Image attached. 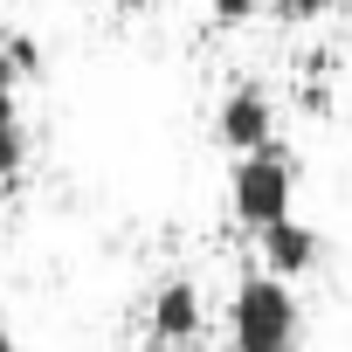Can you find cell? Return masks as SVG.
I'll return each mask as SVG.
<instances>
[{
    "mask_svg": "<svg viewBox=\"0 0 352 352\" xmlns=\"http://www.w3.org/2000/svg\"><path fill=\"white\" fill-rule=\"evenodd\" d=\"M297 338H304L297 290L270 270H249L228 297V352H297Z\"/></svg>",
    "mask_w": 352,
    "mask_h": 352,
    "instance_id": "6da1fadb",
    "label": "cell"
},
{
    "mask_svg": "<svg viewBox=\"0 0 352 352\" xmlns=\"http://www.w3.org/2000/svg\"><path fill=\"white\" fill-rule=\"evenodd\" d=\"M297 208V159L283 145H256V152H235L228 166V214L235 228H270Z\"/></svg>",
    "mask_w": 352,
    "mask_h": 352,
    "instance_id": "7a4b0ae2",
    "label": "cell"
},
{
    "mask_svg": "<svg viewBox=\"0 0 352 352\" xmlns=\"http://www.w3.org/2000/svg\"><path fill=\"white\" fill-rule=\"evenodd\" d=\"M145 331H152V345H166V352L201 345V331H208V290H201L194 276H166V283L145 297Z\"/></svg>",
    "mask_w": 352,
    "mask_h": 352,
    "instance_id": "3957f363",
    "label": "cell"
},
{
    "mask_svg": "<svg viewBox=\"0 0 352 352\" xmlns=\"http://www.w3.org/2000/svg\"><path fill=\"white\" fill-rule=\"evenodd\" d=\"M214 138L228 152H256V145H276V97L263 76H235L221 111H214Z\"/></svg>",
    "mask_w": 352,
    "mask_h": 352,
    "instance_id": "277c9868",
    "label": "cell"
},
{
    "mask_svg": "<svg viewBox=\"0 0 352 352\" xmlns=\"http://www.w3.org/2000/svg\"><path fill=\"white\" fill-rule=\"evenodd\" d=\"M256 256H263V270L270 276H311L318 270V256H324V235L311 228V221H297V214H283V221H270V228H256Z\"/></svg>",
    "mask_w": 352,
    "mask_h": 352,
    "instance_id": "5b68a950",
    "label": "cell"
},
{
    "mask_svg": "<svg viewBox=\"0 0 352 352\" xmlns=\"http://www.w3.org/2000/svg\"><path fill=\"white\" fill-rule=\"evenodd\" d=\"M49 76V49L35 42V28H8L0 35V90H35Z\"/></svg>",
    "mask_w": 352,
    "mask_h": 352,
    "instance_id": "8992f818",
    "label": "cell"
},
{
    "mask_svg": "<svg viewBox=\"0 0 352 352\" xmlns=\"http://www.w3.org/2000/svg\"><path fill=\"white\" fill-rule=\"evenodd\" d=\"M28 118H21V90H0V187H14L21 173H28Z\"/></svg>",
    "mask_w": 352,
    "mask_h": 352,
    "instance_id": "52a82bcc",
    "label": "cell"
},
{
    "mask_svg": "<svg viewBox=\"0 0 352 352\" xmlns=\"http://www.w3.org/2000/svg\"><path fill=\"white\" fill-rule=\"evenodd\" d=\"M331 8H338V0H263V14H270L276 28H290V35L324 28V21H331Z\"/></svg>",
    "mask_w": 352,
    "mask_h": 352,
    "instance_id": "ba28073f",
    "label": "cell"
},
{
    "mask_svg": "<svg viewBox=\"0 0 352 352\" xmlns=\"http://www.w3.org/2000/svg\"><path fill=\"white\" fill-rule=\"evenodd\" d=\"M256 14H263V0H208V21H214L221 35H235V28H256Z\"/></svg>",
    "mask_w": 352,
    "mask_h": 352,
    "instance_id": "9c48e42d",
    "label": "cell"
},
{
    "mask_svg": "<svg viewBox=\"0 0 352 352\" xmlns=\"http://www.w3.org/2000/svg\"><path fill=\"white\" fill-rule=\"evenodd\" d=\"M0 352H14V331H8V324H0Z\"/></svg>",
    "mask_w": 352,
    "mask_h": 352,
    "instance_id": "30bf717a",
    "label": "cell"
}]
</instances>
